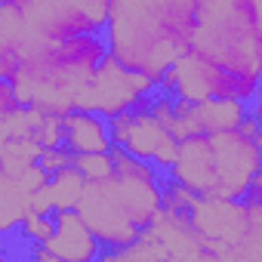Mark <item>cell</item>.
<instances>
[{"mask_svg":"<svg viewBox=\"0 0 262 262\" xmlns=\"http://www.w3.org/2000/svg\"><path fill=\"white\" fill-rule=\"evenodd\" d=\"M43 247H47V253H53L59 259H93V256H102L99 237L83 222V216L77 210H71V207L53 210V228L43 237Z\"/></svg>","mask_w":262,"mask_h":262,"instance_id":"5","label":"cell"},{"mask_svg":"<svg viewBox=\"0 0 262 262\" xmlns=\"http://www.w3.org/2000/svg\"><path fill=\"white\" fill-rule=\"evenodd\" d=\"M108 62H111V50L105 31L80 34L59 43L28 40L16 86L25 99V108L62 114L74 108L80 90Z\"/></svg>","mask_w":262,"mask_h":262,"instance_id":"2","label":"cell"},{"mask_svg":"<svg viewBox=\"0 0 262 262\" xmlns=\"http://www.w3.org/2000/svg\"><path fill=\"white\" fill-rule=\"evenodd\" d=\"M213 0H111L105 37L111 59L151 90L185 56Z\"/></svg>","mask_w":262,"mask_h":262,"instance_id":"1","label":"cell"},{"mask_svg":"<svg viewBox=\"0 0 262 262\" xmlns=\"http://www.w3.org/2000/svg\"><path fill=\"white\" fill-rule=\"evenodd\" d=\"M158 93L188 102H234L256 108L259 96V65H234L201 47H191L173 62V68L158 80Z\"/></svg>","mask_w":262,"mask_h":262,"instance_id":"3","label":"cell"},{"mask_svg":"<svg viewBox=\"0 0 262 262\" xmlns=\"http://www.w3.org/2000/svg\"><path fill=\"white\" fill-rule=\"evenodd\" d=\"M28 40L31 37L22 22V4L19 0H0V77L4 80L16 83Z\"/></svg>","mask_w":262,"mask_h":262,"instance_id":"6","label":"cell"},{"mask_svg":"<svg viewBox=\"0 0 262 262\" xmlns=\"http://www.w3.org/2000/svg\"><path fill=\"white\" fill-rule=\"evenodd\" d=\"M19 4H22V0H19Z\"/></svg>","mask_w":262,"mask_h":262,"instance_id":"8","label":"cell"},{"mask_svg":"<svg viewBox=\"0 0 262 262\" xmlns=\"http://www.w3.org/2000/svg\"><path fill=\"white\" fill-rule=\"evenodd\" d=\"M59 145L74 155H105L111 151V120L93 108H68L59 114Z\"/></svg>","mask_w":262,"mask_h":262,"instance_id":"4","label":"cell"},{"mask_svg":"<svg viewBox=\"0 0 262 262\" xmlns=\"http://www.w3.org/2000/svg\"><path fill=\"white\" fill-rule=\"evenodd\" d=\"M25 111H28V108H25V99H22L19 86H16L13 80H4V77H0V123H7V120L19 117V114H25Z\"/></svg>","mask_w":262,"mask_h":262,"instance_id":"7","label":"cell"}]
</instances>
